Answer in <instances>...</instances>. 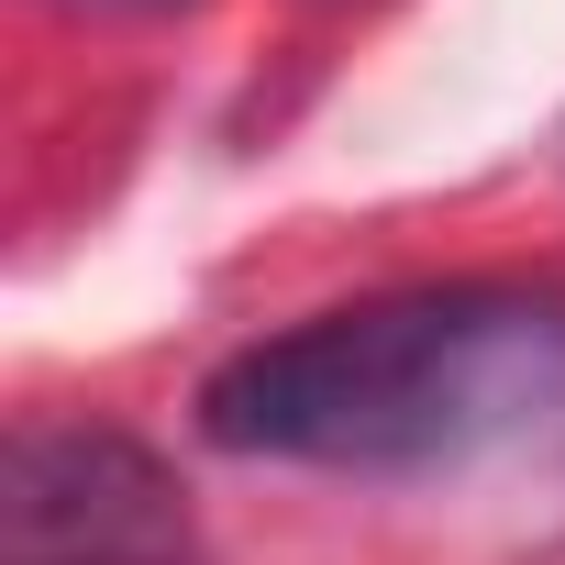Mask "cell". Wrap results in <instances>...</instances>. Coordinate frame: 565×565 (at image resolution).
Masks as SVG:
<instances>
[{
	"label": "cell",
	"mask_w": 565,
	"mask_h": 565,
	"mask_svg": "<svg viewBox=\"0 0 565 565\" xmlns=\"http://www.w3.org/2000/svg\"><path fill=\"white\" fill-rule=\"evenodd\" d=\"M565 433V300L455 277L311 311L200 377V444L322 477H466Z\"/></svg>",
	"instance_id": "6da1fadb"
},
{
	"label": "cell",
	"mask_w": 565,
	"mask_h": 565,
	"mask_svg": "<svg viewBox=\"0 0 565 565\" xmlns=\"http://www.w3.org/2000/svg\"><path fill=\"white\" fill-rule=\"evenodd\" d=\"M0 565H200V532L122 422H23L0 455Z\"/></svg>",
	"instance_id": "7a4b0ae2"
}]
</instances>
